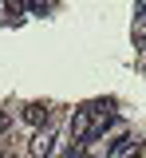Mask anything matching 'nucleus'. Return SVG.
<instances>
[{
  "mask_svg": "<svg viewBox=\"0 0 146 158\" xmlns=\"http://www.w3.org/2000/svg\"><path fill=\"white\" fill-rule=\"evenodd\" d=\"M8 131H12V115H8V111H0V135H8Z\"/></svg>",
  "mask_w": 146,
  "mask_h": 158,
  "instance_id": "423d86ee",
  "label": "nucleus"
},
{
  "mask_svg": "<svg viewBox=\"0 0 146 158\" xmlns=\"http://www.w3.org/2000/svg\"><path fill=\"white\" fill-rule=\"evenodd\" d=\"M130 158H142V146H138V150H134V154H130Z\"/></svg>",
  "mask_w": 146,
  "mask_h": 158,
  "instance_id": "6e6552de",
  "label": "nucleus"
},
{
  "mask_svg": "<svg viewBox=\"0 0 146 158\" xmlns=\"http://www.w3.org/2000/svg\"><path fill=\"white\" fill-rule=\"evenodd\" d=\"M24 123L47 127V123H51V107H47V103H28V107H24Z\"/></svg>",
  "mask_w": 146,
  "mask_h": 158,
  "instance_id": "f03ea898",
  "label": "nucleus"
},
{
  "mask_svg": "<svg viewBox=\"0 0 146 158\" xmlns=\"http://www.w3.org/2000/svg\"><path fill=\"white\" fill-rule=\"evenodd\" d=\"M24 4L20 0H0V24H12V20H20Z\"/></svg>",
  "mask_w": 146,
  "mask_h": 158,
  "instance_id": "20e7f679",
  "label": "nucleus"
},
{
  "mask_svg": "<svg viewBox=\"0 0 146 158\" xmlns=\"http://www.w3.org/2000/svg\"><path fill=\"white\" fill-rule=\"evenodd\" d=\"M138 24L146 28V4H138Z\"/></svg>",
  "mask_w": 146,
  "mask_h": 158,
  "instance_id": "0eeeda50",
  "label": "nucleus"
},
{
  "mask_svg": "<svg viewBox=\"0 0 146 158\" xmlns=\"http://www.w3.org/2000/svg\"><path fill=\"white\" fill-rule=\"evenodd\" d=\"M87 131H91V111L79 107V111L71 115V135H75V142H83V146H87Z\"/></svg>",
  "mask_w": 146,
  "mask_h": 158,
  "instance_id": "7ed1b4c3",
  "label": "nucleus"
},
{
  "mask_svg": "<svg viewBox=\"0 0 146 158\" xmlns=\"http://www.w3.org/2000/svg\"><path fill=\"white\" fill-rule=\"evenodd\" d=\"M0 158H12V150H0Z\"/></svg>",
  "mask_w": 146,
  "mask_h": 158,
  "instance_id": "1a4fd4ad",
  "label": "nucleus"
},
{
  "mask_svg": "<svg viewBox=\"0 0 146 158\" xmlns=\"http://www.w3.org/2000/svg\"><path fill=\"white\" fill-rule=\"evenodd\" d=\"M55 154H59L55 135L51 131H36V138H32V158H55Z\"/></svg>",
  "mask_w": 146,
  "mask_h": 158,
  "instance_id": "f257e3e1",
  "label": "nucleus"
},
{
  "mask_svg": "<svg viewBox=\"0 0 146 158\" xmlns=\"http://www.w3.org/2000/svg\"><path fill=\"white\" fill-rule=\"evenodd\" d=\"M130 142H134V138H130V135H119V138H115V142H111V146H107V154H123V150H126V146H130Z\"/></svg>",
  "mask_w": 146,
  "mask_h": 158,
  "instance_id": "39448f33",
  "label": "nucleus"
}]
</instances>
